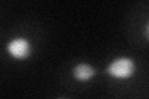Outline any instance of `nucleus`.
Segmentation results:
<instances>
[{
  "label": "nucleus",
  "mask_w": 149,
  "mask_h": 99,
  "mask_svg": "<svg viewBox=\"0 0 149 99\" xmlns=\"http://www.w3.org/2000/svg\"><path fill=\"white\" fill-rule=\"evenodd\" d=\"M8 52L14 58L24 60L31 53V45L25 39H14L8 44Z\"/></svg>",
  "instance_id": "2"
},
{
  "label": "nucleus",
  "mask_w": 149,
  "mask_h": 99,
  "mask_svg": "<svg viewBox=\"0 0 149 99\" xmlns=\"http://www.w3.org/2000/svg\"><path fill=\"white\" fill-rule=\"evenodd\" d=\"M107 71H108V73L112 77L124 79V78H128L133 74L134 63L130 58H125V57L117 58L108 66Z\"/></svg>",
  "instance_id": "1"
},
{
  "label": "nucleus",
  "mask_w": 149,
  "mask_h": 99,
  "mask_svg": "<svg viewBox=\"0 0 149 99\" xmlns=\"http://www.w3.org/2000/svg\"><path fill=\"white\" fill-rule=\"evenodd\" d=\"M73 76L77 81L86 82V81H90V79L95 76V69H93L92 66L87 64V63H80L74 67Z\"/></svg>",
  "instance_id": "3"
}]
</instances>
